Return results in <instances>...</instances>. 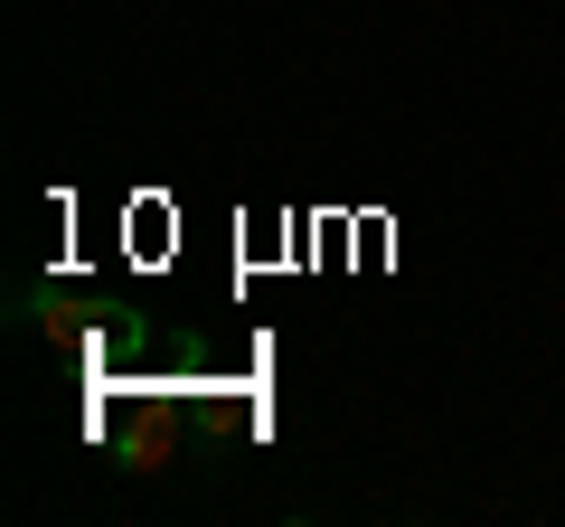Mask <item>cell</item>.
Segmentation results:
<instances>
[{"label":"cell","instance_id":"1","mask_svg":"<svg viewBox=\"0 0 565 527\" xmlns=\"http://www.w3.org/2000/svg\"><path fill=\"white\" fill-rule=\"evenodd\" d=\"M122 462L132 471H170V415L161 406H141L132 424H122Z\"/></svg>","mask_w":565,"mask_h":527}]
</instances>
